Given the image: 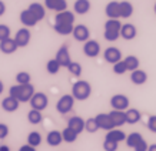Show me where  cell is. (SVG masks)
<instances>
[{"label": "cell", "instance_id": "1", "mask_svg": "<svg viewBox=\"0 0 156 151\" xmlns=\"http://www.w3.org/2000/svg\"><path fill=\"white\" fill-rule=\"evenodd\" d=\"M34 93L36 91H34V87L32 83L30 84H16L9 89V96L14 97L19 103H29Z\"/></svg>", "mask_w": 156, "mask_h": 151}, {"label": "cell", "instance_id": "2", "mask_svg": "<svg viewBox=\"0 0 156 151\" xmlns=\"http://www.w3.org/2000/svg\"><path fill=\"white\" fill-rule=\"evenodd\" d=\"M92 94V86L86 80H77L72 86V96L77 101H85Z\"/></svg>", "mask_w": 156, "mask_h": 151}, {"label": "cell", "instance_id": "3", "mask_svg": "<svg viewBox=\"0 0 156 151\" xmlns=\"http://www.w3.org/2000/svg\"><path fill=\"white\" fill-rule=\"evenodd\" d=\"M120 29L122 23L119 19H108V22L105 23V39L108 42H116L120 37Z\"/></svg>", "mask_w": 156, "mask_h": 151}, {"label": "cell", "instance_id": "4", "mask_svg": "<svg viewBox=\"0 0 156 151\" xmlns=\"http://www.w3.org/2000/svg\"><path fill=\"white\" fill-rule=\"evenodd\" d=\"M125 141H126V146L129 148H133V151H147V147H149V144L145 141L142 134L136 131L130 133L129 136H126Z\"/></svg>", "mask_w": 156, "mask_h": 151}, {"label": "cell", "instance_id": "5", "mask_svg": "<svg viewBox=\"0 0 156 151\" xmlns=\"http://www.w3.org/2000/svg\"><path fill=\"white\" fill-rule=\"evenodd\" d=\"M75 101L76 100L73 99V96L72 94H65L62 96L60 99L57 100L56 103V110L57 113L62 114V116H65V114H69L73 110L75 107Z\"/></svg>", "mask_w": 156, "mask_h": 151}, {"label": "cell", "instance_id": "6", "mask_svg": "<svg viewBox=\"0 0 156 151\" xmlns=\"http://www.w3.org/2000/svg\"><path fill=\"white\" fill-rule=\"evenodd\" d=\"M30 107L33 110H37V111H43V110L46 109L49 106V99L48 96L42 93V91H39V93H34L33 97L30 99Z\"/></svg>", "mask_w": 156, "mask_h": 151}, {"label": "cell", "instance_id": "7", "mask_svg": "<svg viewBox=\"0 0 156 151\" xmlns=\"http://www.w3.org/2000/svg\"><path fill=\"white\" fill-rule=\"evenodd\" d=\"M130 106V101H129V97L125 94H115L112 96L110 99V107L113 110H118V111H126Z\"/></svg>", "mask_w": 156, "mask_h": 151}, {"label": "cell", "instance_id": "8", "mask_svg": "<svg viewBox=\"0 0 156 151\" xmlns=\"http://www.w3.org/2000/svg\"><path fill=\"white\" fill-rule=\"evenodd\" d=\"M72 34H73V37H75L76 42L86 43L87 40H90V30L85 24H76L75 27H73Z\"/></svg>", "mask_w": 156, "mask_h": 151}, {"label": "cell", "instance_id": "9", "mask_svg": "<svg viewBox=\"0 0 156 151\" xmlns=\"http://www.w3.org/2000/svg\"><path fill=\"white\" fill-rule=\"evenodd\" d=\"M30 39H32V33L27 27H22L19 29L16 34H14V42L17 44V47H26L29 43H30Z\"/></svg>", "mask_w": 156, "mask_h": 151}, {"label": "cell", "instance_id": "10", "mask_svg": "<svg viewBox=\"0 0 156 151\" xmlns=\"http://www.w3.org/2000/svg\"><path fill=\"white\" fill-rule=\"evenodd\" d=\"M55 59L57 60V63L60 64V67H66L72 63V57H70V53H69V47H67V44H63L59 50L56 52V56Z\"/></svg>", "mask_w": 156, "mask_h": 151}, {"label": "cell", "instance_id": "11", "mask_svg": "<svg viewBox=\"0 0 156 151\" xmlns=\"http://www.w3.org/2000/svg\"><path fill=\"white\" fill-rule=\"evenodd\" d=\"M83 53H85L86 57L95 59V57L99 56V53H100V44L96 40H87L83 44Z\"/></svg>", "mask_w": 156, "mask_h": 151}, {"label": "cell", "instance_id": "12", "mask_svg": "<svg viewBox=\"0 0 156 151\" xmlns=\"http://www.w3.org/2000/svg\"><path fill=\"white\" fill-rule=\"evenodd\" d=\"M103 59L106 60V63L115 64L122 60V52L118 47H108L103 53Z\"/></svg>", "mask_w": 156, "mask_h": 151}, {"label": "cell", "instance_id": "13", "mask_svg": "<svg viewBox=\"0 0 156 151\" xmlns=\"http://www.w3.org/2000/svg\"><path fill=\"white\" fill-rule=\"evenodd\" d=\"M109 120L113 126V128L122 127L123 124H126V118H125V111H118V110H112L110 113H108Z\"/></svg>", "mask_w": 156, "mask_h": 151}, {"label": "cell", "instance_id": "14", "mask_svg": "<svg viewBox=\"0 0 156 151\" xmlns=\"http://www.w3.org/2000/svg\"><path fill=\"white\" fill-rule=\"evenodd\" d=\"M44 7L52 12L60 13L67 10V2L66 0H44Z\"/></svg>", "mask_w": 156, "mask_h": 151}, {"label": "cell", "instance_id": "15", "mask_svg": "<svg viewBox=\"0 0 156 151\" xmlns=\"http://www.w3.org/2000/svg\"><path fill=\"white\" fill-rule=\"evenodd\" d=\"M105 13L108 19H120V5L119 2H109L105 7Z\"/></svg>", "mask_w": 156, "mask_h": 151}, {"label": "cell", "instance_id": "16", "mask_svg": "<svg viewBox=\"0 0 156 151\" xmlns=\"http://www.w3.org/2000/svg\"><path fill=\"white\" fill-rule=\"evenodd\" d=\"M67 127L72 128L75 133L80 134V133L85 131V120L79 116H73L67 120Z\"/></svg>", "mask_w": 156, "mask_h": 151}, {"label": "cell", "instance_id": "17", "mask_svg": "<svg viewBox=\"0 0 156 151\" xmlns=\"http://www.w3.org/2000/svg\"><path fill=\"white\" fill-rule=\"evenodd\" d=\"M19 106H20V103L14 97H12V96H7V97H5V99L2 100V109L5 110V111H7V113L17 111Z\"/></svg>", "mask_w": 156, "mask_h": 151}, {"label": "cell", "instance_id": "18", "mask_svg": "<svg viewBox=\"0 0 156 151\" xmlns=\"http://www.w3.org/2000/svg\"><path fill=\"white\" fill-rule=\"evenodd\" d=\"M19 19H20V23L23 24L24 27H33V26H36V24L39 23L37 20H36V17H34L27 9H24L20 12Z\"/></svg>", "mask_w": 156, "mask_h": 151}, {"label": "cell", "instance_id": "19", "mask_svg": "<svg viewBox=\"0 0 156 151\" xmlns=\"http://www.w3.org/2000/svg\"><path fill=\"white\" fill-rule=\"evenodd\" d=\"M17 44L14 42V39H6L3 42H0V52L3 54H13V53L17 52Z\"/></svg>", "mask_w": 156, "mask_h": 151}, {"label": "cell", "instance_id": "20", "mask_svg": "<svg viewBox=\"0 0 156 151\" xmlns=\"http://www.w3.org/2000/svg\"><path fill=\"white\" fill-rule=\"evenodd\" d=\"M27 10L36 17L37 22H40V20H43L46 17V7L43 5H40V3H36V2H34V3H32V5L29 6Z\"/></svg>", "mask_w": 156, "mask_h": 151}, {"label": "cell", "instance_id": "21", "mask_svg": "<svg viewBox=\"0 0 156 151\" xmlns=\"http://www.w3.org/2000/svg\"><path fill=\"white\" fill-rule=\"evenodd\" d=\"M136 34H137V30L132 23L122 24V29H120V37L122 39H125V40H133V39L136 37Z\"/></svg>", "mask_w": 156, "mask_h": 151}, {"label": "cell", "instance_id": "22", "mask_svg": "<svg viewBox=\"0 0 156 151\" xmlns=\"http://www.w3.org/2000/svg\"><path fill=\"white\" fill-rule=\"evenodd\" d=\"M55 23L73 24L75 23V13H73V12H69V10L56 13V16H55Z\"/></svg>", "mask_w": 156, "mask_h": 151}, {"label": "cell", "instance_id": "23", "mask_svg": "<svg viewBox=\"0 0 156 151\" xmlns=\"http://www.w3.org/2000/svg\"><path fill=\"white\" fill-rule=\"evenodd\" d=\"M130 81H132L135 86H142L145 84L147 81V74L145 70H140V69H137V70L132 71L130 73Z\"/></svg>", "mask_w": 156, "mask_h": 151}, {"label": "cell", "instance_id": "24", "mask_svg": "<svg viewBox=\"0 0 156 151\" xmlns=\"http://www.w3.org/2000/svg\"><path fill=\"white\" fill-rule=\"evenodd\" d=\"M95 120H96V123H98V127L102 128V130H106V131L113 130V126H112L110 120H109V116L106 113H99L95 117Z\"/></svg>", "mask_w": 156, "mask_h": 151}, {"label": "cell", "instance_id": "25", "mask_svg": "<svg viewBox=\"0 0 156 151\" xmlns=\"http://www.w3.org/2000/svg\"><path fill=\"white\" fill-rule=\"evenodd\" d=\"M125 118H126V124H137L142 120V114L136 109H128L125 111Z\"/></svg>", "mask_w": 156, "mask_h": 151}, {"label": "cell", "instance_id": "26", "mask_svg": "<svg viewBox=\"0 0 156 151\" xmlns=\"http://www.w3.org/2000/svg\"><path fill=\"white\" fill-rule=\"evenodd\" d=\"M46 141L50 147H59L63 143V137H62V131H57V130H53V131L48 133V137H46Z\"/></svg>", "mask_w": 156, "mask_h": 151}, {"label": "cell", "instance_id": "27", "mask_svg": "<svg viewBox=\"0 0 156 151\" xmlns=\"http://www.w3.org/2000/svg\"><path fill=\"white\" fill-rule=\"evenodd\" d=\"M90 7V0H76L75 5H73V10H75L76 14H86L89 13Z\"/></svg>", "mask_w": 156, "mask_h": 151}, {"label": "cell", "instance_id": "28", "mask_svg": "<svg viewBox=\"0 0 156 151\" xmlns=\"http://www.w3.org/2000/svg\"><path fill=\"white\" fill-rule=\"evenodd\" d=\"M105 138L112 140V141H116V143H122L126 140V134H125V131H122L120 128H113V130L108 131V134H106Z\"/></svg>", "mask_w": 156, "mask_h": 151}, {"label": "cell", "instance_id": "29", "mask_svg": "<svg viewBox=\"0 0 156 151\" xmlns=\"http://www.w3.org/2000/svg\"><path fill=\"white\" fill-rule=\"evenodd\" d=\"M123 63H125V66H126V70L128 71H135L139 69V66H140V62H139V59H137L136 56H128L126 59H123Z\"/></svg>", "mask_w": 156, "mask_h": 151}, {"label": "cell", "instance_id": "30", "mask_svg": "<svg viewBox=\"0 0 156 151\" xmlns=\"http://www.w3.org/2000/svg\"><path fill=\"white\" fill-rule=\"evenodd\" d=\"M119 5H120V17L122 19H129L133 14V5L130 2H126V0L119 2Z\"/></svg>", "mask_w": 156, "mask_h": 151}, {"label": "cell", "instance_id": "31", "mask_svg": "<svg viewBox=\"0 0 156 151\" xmlns=\"http://www.w3.org/2000/svg\"><path fill=\"white\" fill-rule=\"evenodd\" d=\"M73 27L75 24H63V23H55L53 24V29L57 34H62V36H67V34H72L73 32Z\"/></svg>", "mask_w": 156, "mask_h": 151}, {"label": "cell", "instance_id": "32", "mask_svg": "<svg viewBox=\"0 0 156 151\" xmlns=\"http://www.w3.org/2000/svg\"><path fill=\"white\" fill-rule=\"evenodd\" d=\"M27 120L30 124H33V126H37V124L42 123L43 120V116H42V111H37V110H30L27 113Z\"/></svg>", "mask_w": 156, "mask_h": 151}, {"label": "cell", "instance_id": "33", "mask_svg": "<svg viewBox=\"0 0 156 151\" xmlns=\"http://www.w3.org/2000/svg\"><path fill=\"white\" fill-rule=\"evenodd\" d=\"M27 144L29 146H32V147H39L40 144H42V134L39 131H32V133H29V136H27Z\"/></svg>", "mask_w": 156, "mask_h": 151}, {"label": "cell", "instance_id": "34", "mask_svg": "<svg viewBox=\"0 0 156 151\" xmlns=\"http://www.w3.org/2000/svg\"><path fill=\"white\" fill-rule=\"evenodd\" d=\"M77 133H75L72 128L66 127L63 131H62V137H63V141L65 143H75L77 140Z\"/></svg>", "mask_w": 156, "mask_h": 151}, {"label": "cell", "instance_id": "35", "mask_svg": "<svg viewBox=\"0 0 156 151\" xmlns=\"http://www.w3.org/2000/svg\"><path fill=\"white\" fill-rule=\"evenodd\" d=\"M32 81V76L27 71H20L16 74V83L17 84H30Z\"/></svg>", "mask_w": 156, "mask_h": 151}, {"label": "cell", "instance_id": "36", "mask_svg": "<svg viewBox=\"0 0 156 151\" xmlns=\"http://www.w3.org/2000/svg\"><path fill=\"white\" fill-rule=\"evenodd\" d=\"M60 64L57 63L56 59H52V60H49L48 64H46V70H48L49 74H57L59 71H60Z\"/></svg>", "mask_w": 156, "mask_h": 151}, {"label": "cell", "instance_id": "37", "mask_svg": "<svg viewBox=\"0 0 156 151\" xmlns=\"http://www.w3.org/2000/svg\"><path fill=\"white\" fill-rule=\"evenodd\" d=\"M67 70H69V73H70L72 76H75V77H80L82 76V64L77 62H72L69 66H67Z\"/></svg>", "mask_w": 156, "mask_h": 151}, {"label": "cell", "instance_id": "38", "mask_svg": "<svg viewBox=\"0 0 156 151\" xmlns=\"http://www.w3.org/2000/svg\"><path fill=\"white\" fill-rule=\"evenodd\" d=\"M85 130H86L87 133H90V134H93V133H96L98 130H99V127H98V123H96L95 117L85 120Z\"/></svg>", "mask_w": 156, "mask_h": 151}, {"label": "cell", "instance_id": "39", "mask_svg": "<svg viewBox=\"0 0 156 151\" xmlns=\"http://www.w3.org/2000/svg\"><path fill=\"white\" fill-rule=\"evenodd\" d=\"M12 36V30L7 24H0V42H3L6 39H10Z\"/></svg>", "mask_w": 156, "mask_h": 151}, {"label": "cell", "instance_id": "40", "mask_svg": "<svg viewBox=\"0 0 156 151\" xmlns=\"http://www.w3.org/2000/svg\"><path fill=\"white\" fill-rule=\"evenodd\" d=\"M113 73L115 74H118V76H122V74H125V73H128L123 60H120V62H118V63H115L113 64Z\"/></svg>", "mask_w": 156, "mask_h": 151}, {"label": "cell", "instance_id": "41", "mask_svg": "<svg viewBox=\"0 0 156 151\" xmlns=\"http://www.w3.org/2000/svg\"><path fill=\"white\" fill-rule=\"evenodd\" d=\"M118 147H119V143L105 138V141H103V150L105 151H116L118 150Z\"/></svg>", "mask_w": 156, "mask_h": 151}, {"label": "cell", "instance_id": "42", "mask_svg": "<svg viewBox=\"0 0 156 151\" xmlns=\"http://www.w3.org/2000/svg\"><path fill=\"white\" fill-rule=\"evenodd\" d=\"M146 127L151 133H155L156 134V116H151V117L147 118Z\"/></svg>", "mask_w": 156, "mask_h": 151}, {"label": "cell", "instance_id": "43", "mask_svg": "<svg viewBox=\"0 0 156 151\" xmlns=\"http://www.w3.org/2000/svg\"><path fill=\"white\" fill-rule=\"evenodd\" d=\"M9 136V126L5 123H0V140H5Z\"/></svg>", "mask_w": 156, "mask_h": 151}, {"label": "cell", "instance_id": "44", "mask_svg": "<svg viewBox=\"0 0 156 151\" xmlns=\"http://www.w3.org/2000/svg\"><path fill=\"white\" fill-rule=\"evenodd\" d=\"M19 151H36V148L32 146H29V144H24V146H22L19 148Z\"/></svg>", "mask_w": 156, "mask_h": 151}, {"label": "cell", "instance_id": "45", "mask_svg": "<svg viewBox=\"0 0 156 151\" xmlns=\"http://www.w3.org/2000/svg\"><path fill=\"white\" fill-rule=\"evenodd\" d=\"M6 13V5L3 0H0V16H3Z\"/></svg>", "mask_w": 156, "mask_h": 151}, {"label": "cell", "instance_id": "46", "mask_svg": "<svg viewBox=\"0 0 156 151\" xmlns=\"http://www.w3.org/2000/svg\"><path fill=\"white\" fill-rule=\"evenodd\" d=\"M147 151H156V143L155 144H151V146L147 147Z\"/></svg>", "mask_w": 156, "mask_h": 151}, {"label": "cell", "instance_id": "47", "mask_svg": "<svg viewBox=\"0 0 156 151\" xmlns=\"http://www.w3.org/2000/svg\"><path fill=\"white\" fill-rule=\"evenodd\" d=\"M0 151H10L9 146H0Z\"/></svg>", "mask_w": 156, "mask_h": 151}, {"label": "cell", "instance_id": "48", "mask_svg": "<svg viewBox=\"0 0 156 151\" xmlns=\"http://www.w3.org/2000/svg\"><path fill=\"white\" fill-rule=\"evenodd\" d=\"M3 90H5V84H3V81L0 80V94L3 93Z\"/></svg>", "mask_w": 156, "mask_h": 151}, {"label": "cell", "instance_id": "49", "mask_svg": "<svg viewBox=\"0 0 156 151\" xmlns=\"http://www.w3.org/2000/svg\"><path fill=\"white\" fill-rule=\"evenodd\" d=\"M153 10H155V14H156V3H155V6H153Z\"/></svg>", "mask_w": 156, "mask_h": 151}]
</instances>
